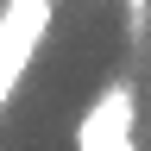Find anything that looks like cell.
Returning <instances> with one entry per match:
<instances>
[{"label":"cell","mask_w":151,"mask_h":151,"mask_svg":"<svg viewBox=\"0 0 151 151\" xmlns=\"http://www.w3.org/2000/svg\"><path fill=\"white\" fill-rule=\"evenodd\" d=\"M132 88L126 82H113L101 88V101H94L82 113V126H76V145H88V151H113V145H132Z\"/></svg>","instance_id":"6da1fadb"}]
</instances>
